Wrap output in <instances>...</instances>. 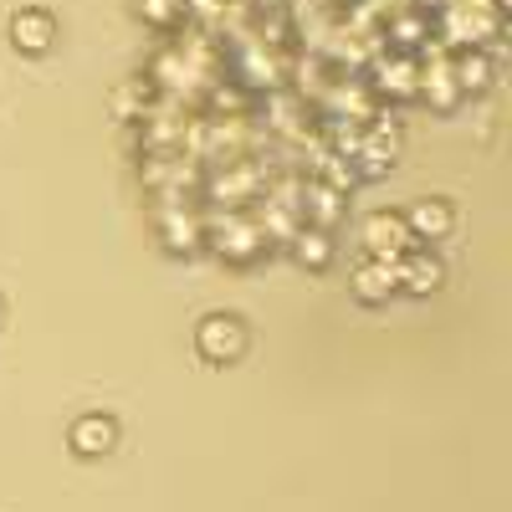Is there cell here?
Masks as SVG:
<instances>
[{
    "mask_svg": "<svg viewBox=\"0 0 512 512\" xmlns=\"http://www.w3.org/2000/svg\"><path fill=\"white\" fill-rule=\"evenodd\" d=\"M200 216H205V246H216V256H226L231 267H246L267 251L256 221L241 210H200Z\"/></svg>",
    "mask_w": 512,
    "mask_h": 512,
    "instance_id": "obj_1",
    "label": "cell"
},
{
    "mask_svg": "<svg viewBox=\"0 0 512 512\" xmlns=\"http://www.w3.org/2000/svg\"><path fill=\"white\" fill-rule=\"evenodd\" d=\"M195 349H200L205 364H236L251 349V333H246V323L236 313H210L195 328Z\"/></svg>",
    "mask_w": 512,
    "mask_h": 512,
    "instance_id": "obj_2",
    "label": "cell"
},
{
    "mask_svg": "<svg viewBox=\"0 0 512 512\" xmlns=\"http://www.w3.org/2000/svg\"><path fill=\"white\" fill-rule=\"evenodd\" d=\"M154 231H159V246L169 256H195L205 246V216L185 200V205H159L154 210Z\"/></svg>",
    "mask_w": 512,
    "mask_h": 512,
    "instance_id": "obj_3",
    "label": "cell"
},
{
    "mask_svg": "<svg viewBox=\"0 0 512 512\" xmlns=\"http://www.w3.org/2000/svg\"><path fill=\"white\" fill-rule=\"evenodd\" d=\"M359 241H364V256H379V262H400V256L415 246L405 216H395V210H374V216L364 221V231H359Z\"/></svg>",
    "mask_w": 512,
    "mask_h": 512,
    "instance_id": "obj_4",
    "label": "cell"
},
{
    "mask_svg": "<svg viewBox=\"0 0 512 512\" xmlns=\"http://www.w3.org/2000/svg\"><path fill=\"white\" fill-rule=\"evenodd\" d=\"M405 226H410L415 246H431V241H446V236L456 231V210H451V200H441V195H425V200H415V205L405 210Z\"/></svg>",
    "mask_w": 512,
    "mask_h": 512,
    "instance_id": "obj_5",
    "label": "cell"
},
{
    "mask_svg": "<svg viewBox=\"0 0 512 512\" xmlns=\"http://www.w3.org/2000/svg\"><path fill=\"white\" fill-rule=\"evenodd\" d=\"M395 272H400V292H410V297H431L446 282V267L431 246H410L395 262Z\"/></svg>",
    "mask_w": 512,
    "mask_h": 512,
    "instance_id": "obj_6",
    "label": "cell"
},
{
    "mask_svg": "<svg viewBox=\"0 0 512 512\" xmlns=\"http://www.w3.org/2000/svg\"><path fill=\"white\" fill-rule=\"evenodd\" d=\"M52 41H57V16L52 11H41V6H26L11 16V47L26 52V57H47L52 52Z\"/></svg>",
    "mask_w": 512,
    "mask_h": 512,
    "instance_id": "obj_7",
    "label": "cell"
},
{
    "mask_svg": "<svg viewBox=\"0 0 512 512\" xmlns=\"http://www.w3.org/2000/svg\"><path fill=\"white\" fill-rule=\"evenodd\" d=\"M492 77H497V62H492L487 47H456V52H451V82H456L461 98H466V93H472V98L487 93Z\"/></svg>",
    "mask_w": 512,
    "mask_h": 512,
    "instance_id": "obj_8",
    "label": "cell"
},
{
    "mask_svg": "<svg viewBox=\"0 0 512 512\" xmlns=\"http://www.w3.org/2000/svg\"><path fill=\"white\" fill-rule=\"evenodd\" d=\"M349 287H354L359 303H390V297L400 292V272H395V262H379V256H364V267H354Z\"/></svg>",
    "mask_w": 512,
    "mask_h": 512,
    "instance_id": "obj_9",
    "label": "cell"
},
{
    "mask_svg": "<svg viewBox=\"0 0 512 512\" xmlns=\"http://www.w3.org/2000/svg\"><path fill=\"white\" fill-rule=\"evenodd\" d=\"M67 441H72L77 456L98 461V456H108V451L118 446V420H113V415H82L72 431H67Z\"/></svg>",
    "mask_w": 512,
    "mask_h": 512,
    "instance_id": "obj_10",
    "label": "cell"
},
{
    "mask_svg": "<svg viewBox=\"0 0 512 512\" xmlns=\"http://www.w3.org/2000/svg\"><path fill=\"white\" fill-rule=\"evenodd\" d=\"M154 103H159V93H154V82H149L144 72L113 88V118H118V123H139Z\"/></svg>",
    "mask_w": 512,
    "mask_h": 512,
    "instance_id": "obj_11",
    "label": "cell"
},
{
    "mask_svg": "<svg viewBox=\"0 0 512 512\" xmlns=\"http://www.w3.org/2000/svg\"><path fill=\"white\" fill-rule=\"evenodd\" d=\"M369 88H374V98H400V103H410L415 98V62L410 57H395V62H374V72H369Z\"/></svg>",
    "mask_w": 512,
    "mask_h": 512,
    "instance_id": "obj_12",
    "label": "cell"
},
{
    "mask_svg": "<svg viewBox=\"0 0 512 512\" xmlns=\"http://www.w3.org/2000/svg\"><path fill=\"white\" fill-rule=\"evenodd\" d=\"M287 251L297 256V267L323 272V267L333 262V231H323V226H297V236L287 241Z\"/></svg>",
    "mask_w": 512,
    "mask_h": 512,
    "instance_id": "obj_13",
    "label": "cell"
},
{
    "mask_svg": "<svg viewBox=\"0 0 512 512\" xmlns=\"http://www.w3.org/2000/svg\"><path fill=\"white\" fill-rule=\"evenodd\" d=\"M134 11H139L149 26H159V31L185 26V0H134Z\"/></svg>",
    "mask_w": 512,
    "mask_h": 512,
    "instance_id": "obj_14",
    "label": "cell"
},
{
    "mask_svg": "<svg viewBox=\"0 0 512 512\" xmlns=\"http://www.w3.org/2000/svg\"><path fill=\"white\" fill-rule=\"evenodd\" d=\"M431 31H436L431 21H425V16H410V11L390 21V41H395V47H425V41H431Z\"/></svg>",
    "mask_w": 512,
    "mask_h": 512,
    "instance_id": "obj_15",
    "label": "cell"
},
{
    "mask_svg": "<svg viewBox=\"0 0 512 512\" xmlns=\"http://www.w3.org/2000/svg\"><path fill=\"white\" fill-rule=\"evenodd\" d=\"M226 11V0H185V26H205V31H216Z\"/></svg>",
    "mask_w": 512,
    "mask_h": 512,
    "instance_id": "obj_16",
    "label": "cell"
}]
</instances>
